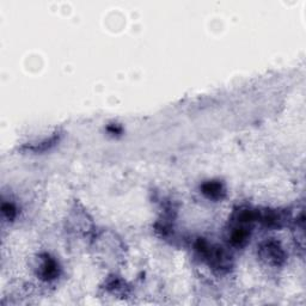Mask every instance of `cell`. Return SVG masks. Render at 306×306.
<instances>
[{"label":"cell","instance_id":"1","mask_svg":"<svg viewBox=\"0 0 306 306\" xmlns=\"http://www.w3.org/2000/svg\"><path fill=\"white\" fill-rule=\"evenodd\" d=\"M259 255L264 261L273 265H280L285 262V253L282 248L274 240L265 242L259 249Z\"/></svg>","mask_w":306,"mask_h":306},{"label":"cell","instance_id":"2","mask_svg":"<svg viewBox=\"0 0 306 306\" xmlns=\"http://www.w3.org/2000/svg\"><path fill=\"white\" fill-rule=\"evenodd\" d=\"M202 193L210 199H221L225 189L220 182H207L202 186Z\"/></svg>","mask_w":306,"mask_h":306},{"label":"cell","instance_id":"3","mask_svg":"<svg viewBox=\"0 0 306 306\" xmlns=\"http://www.w3.org/2000/svg\"><path fill=\"white\" fill-rule=\"evenodd\" d=\"M56 275H58V264L54 259L47 257L42 263L41 276L46 280H51V279H55Z\"/></svg>","mask_w":306,"mask_h":306},{"label":"cell","instance_id":"4","mask_svg":"<svg viewBox=\"0 0 306 306\" xmlns=\"http://www.w3.org/2000/svg\"><path fill=\"white\" fill-rule=\"evenodd\" d=\"M249 239V231L246 227H237L232 231L230 242L234 246H243Z\"/></svg>","mask_w":306,"mask_h":306},{"label":"cell","instance_id":"5","mask_svg":"<svg viewBox=\"0 0 306 306\" xmlns=\"http://www.w3.org/2000/svg\"><path fill=\"white\" fill-rule=\"evenodd\" d=\"M2 213L7 215V218L12 219L16 215V211L12 205H4L2 206Z\"/></svg>","mask_w":306,"mask_h":306}]
</instances>
